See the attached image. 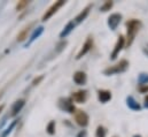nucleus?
<instances>
[{
  "instance_id": "nucleus-1",
  "label": "nucleus",
  "mask_w": 148,
  "mask_h": 137,
  "mask_svg": "<svg viewBox=\"0 0 148 137\" xmlns=\"http://www.w3.org/2000/svg\"><path fill=\"white\" fill-rule=\"evenodd\" d=\"M140 26H141V23L138 20H130V21L126 22V28H127L126 44H127V46H130L133 43V40L136 38V35L138 34V31H139Z\"/></svg>"
},
{
  "instance_id": "nucleus-2",
  "label": "nucleus",
  "mask_w": 148,
  "mask_h": 137,
  "mask_svg": "<svg viewBox=\"0 0 148 137\" xmlns=\"http://www.w3.org/2000/svg\"><path fill=\"white\" fill-rule=\"evenodd\" d=\"M64 3H66V1H63V0L55 1V2L48 8V10H46V13L44 14V16H42L41 20H42V21H47L48 19H51V17H52V16H53V15H54V14H55V13H56V12L64 5Z\"/></svg>"
},
{
  "instance_id": "nucleus-3",
  "label": "nucleus",
  "mask_w": 148,
  "mask_h": 137,
  "mask_svg": "<svg viewBox=\"0 0 148 137\" xmlns=\"http://www.w3.org/2000/svg\"><path fill=\"white\" fill-rule=\"evenodd\" d=\"M127 67H129V62L126 60H122V61H119V64L106 69L105 74L106 75H111V74H115V73H122V71H125L127 69Z\"/></svg>"
},
{
  "instance_id": "nucleus-4",
  "label": "nucleus",
  "mask_w": 148,
  "mask_h": 137,
  "mask_svg": "<svg viewBox=\"0 0 148 137\" xmlns=\"http://www.w3.org/2000/svg\"><path fill=\"white\" fill-rule=\"evenodd\" d=\"M75 120H76L77 125H79L80 127H86L88 125V115L83 111H77L76 112Z\"/></svg>"
},
{
  "instance_id": "nucleus-5",
  "label": "nucleus",
  "mask_w": 148,
  "mask_h": 137,
  "mask_svg": "<svg viewBox=\"0 0 148 137\" xmlns=\"http://www.w3.org/2000/svg\"><path fill=\"white\" fill-rule=\"evenodd\" d=\"M124 44H125V38H124L123 36H119V37H118V40H117V43H116V45H115V48H114V51H112V53H111V55H110L111 60H115V59L117 58V55L119 54V52H121L122 48L124 47Z\"/></svg>"
},
{
  "instance_id": "nucleus-6",
  "label": "nucleus",
  "mask_w": 148,
  "mask_h": 137,
  "mask_svg": "<svg viewBox=\"0 0 148 137\" xmlns=\"http://www.w3.org/2000/svg\"><path fill=\"white\" fill-rule=\"evenodd\" d=\"M92 46H93V39L91 38V37H88L87 38V40L85 42V44L83 45V47H82V50L79 51V53L77 54V57H76V59H80V58H83L91 48H92Z\"/></svg>"
},
{
  "instance_id": "nucleus-7",
  "label": "nucleus",
  "mask_w": 148,
  "mask_h": 137,
  "mask_svg": "<svg viewBox=\"0 0 148 137\" xmlns=\"http://www.w3.org/2000/svg\"><path fill=\"white\" fill-rule=\"evenodd\" d=\"M121 19H122V15L117 14V13L111 14L110 16L108 17V26H109V28H110L111 30H116L117 26L121 22Z\"/></svg>"
},
{
  "instance_id": "nucleus-8",
  "label": "nucleus",
  "mask_w": 148,
  "mask_h": 137,
  "mask_svg": "<svg viewBox=\"0 0 148 137\" xmlns=\"http://www.w3.org/2000/svg\"><path fill=\"white\" fill-rule=\"evenodd\" d=\"M24 105H25V100L24 99H18L17 102H15L14 105H13V107H12V113H10V116H16L21 111H22V108L24 107Z\"/></svg>"
},
{
  "instance_id": "nucleus-9",
  "label": "nucleus",
  "mask_w": 148,
  "mask_h": 137,
  "mask_svg": "<svg viewBox=\"0 0 148 137\" xmlns=\"http://www.w3.org/2000/svg\"><path fill=\"white\" fill-rule=\"evenodd\" d=\"M44 33V27H38V28H36L35 29V31L32 33V35H31V37H30V39H29V42H28V44H27V47L29 46V45H31L36 39H37L38 37H40V35Z\"/></svg>"
},
{
  "instance_id": "nucleus-10",
  "label": "nucleus",
  "mask_w": 148,
  "mask_h": 137,
  "mask_svg": "<svg viewBox=\"0 0 148 137\" xmlns=\"http://www.w3.org/2000/svg\"><path fill=\"white\" fill-rule=\"evenodd\" d=\"M86 98H87V92L86 91H78V92L74 93V96H73V99L76 103L79 104L84 103L86 100Z\"/></svg>"
},
{
  "instance_id": "nucleus-11",
  "label": "nucleus",
  "mask_w": 148,
  "mask_h": 137,
  "mask_svg": "<svg viewBox=\"0 0 148 137\" xmlns=\"http://www.w3.org/2000/svg\"><path fill=\"white\" fill-rule=\"evenodd\" d=\"M74 81L76 84L83 85V84L86 82V75H85V73H83V71H77L74 75Z\"/></svg>"
},
{
  "instance_id": "nucleus-12",
  "label": "nucleus",
  "mask_w": 148,
  "mask_h": 137,
  "mask_svg": "<svg viewBox=\"0 0 148 137\" xmlns=\"http://www.w3.org/2000/svg\"><path fill=\"white\" fill-rule=\"evenodd\" d=\"M90 9H91V6H87L83 12H80L77 16H76V19H75V24H77V23H80L82 21H84L85 19H86V16L88 15V13H90Z\"/></svg>"
},
{
  "instance_id": "nucleus-13",
  "label": "nucleus",
  "mask_w": 148,
  "mask_h": 137,
  "mask_svg": "<svg viewBox=\"0 0 148 137\" xmlns=\"http://www.w3.org/2000/svg\"><path fill=\"white\" fill-rule=\"evenodd\" d=\"M75 26H76V24H75L74 21H70V22H69V23H68V24L64 27V29L61 31V34H60V37H61V38H64V37H67L68 35H69L70 33H71V31H73V30H74Z\"/></svg>"
},
{
  "instance_id": "nucleus-14",
  "label": "nucleus",
  "mask_w": 148,
  "mask_h": 137,
  "mask_svg": "<svg viewBox=\"0 0 148 137\" xmlns=\"http://www.w3.org/2000/svg\"><path fill=\"white\" fill-rule=\"evenodd\" d=\"M110 99H111V93L109 91H106V90H100L99 91V100L101 103H107Z\"/></svg>"
},
{
  "instance_id": "nucleus-15",
  "label": "nucleus",
  "mask_w": 148,
  "mask_h": 137,
  "mask_svg": "<svg viewBox=\"0 0 148 137\" xmlns=\"http://www.w3.org/2000/svg\"><path fill=\"white\" fill-rule=\"evenodd\" d=\"M31 26H32V23H31L30 26H28L27 28H24V29L18 34V36H17V40H18V42H23L24 39H27V38H28V34H29V31H30Z\"/></svg>"
},
{
  "instance_id": "nucleus-16",
  "label": "nucleus",
  "mask_w": 148,
  "mask_h": 137,
  "mask_svg": "<svg viewBox=\"0 0 148 137\" xmlns=\"http://www.w3.org/2000/svg\"><path fill=\"white\" fill-rule=\"evenodd\" d=\"M127 106H129L131 109H134V111H139V109H140V105L137 103L132 97H129V98H127Z\"/></svg>"
},
{
  "instance_id": "nucleus-17",
  "label": "nucleus",
  "mask_w": 148,
  "mask_h": 137,
  "mask_svg": "<svg viewBox=\"0 0 148 137\" xmlns=\"http://www.w3.org/2000/svg\"><path fill=\"white\" fill-rule=\"evenodd\" d=\"M61 108L64 109V111H67V112H69V113H73L75 111V106L69 100H64V104L61 105Z\"/></svg>"
},
{
  "instance_id": "nucleus-18",
  "label": "nucleus",
  "mask_w": 148,
  "mask_h": 137,
  "mask_svg": "<svg viewBox=\"0 0 148 137\" xmlns=\"http://www.w3.org/2000/svg\"><path fill=\"white\" fill-rule=\"evenodd\" d=\"M16 123H17V120H14V121H13V122L9 125V127H8V128H7V129H6V130H5V131L1 134V137H7V136H8V135H9V134L13 131V129L15 128Z\"/></svg>"
},
{
  "instance_id": "nucleus-19",
  "label": "nucleus",
  "mask_w": 148,
  "mask_h": 137,
  "mask_svg": "<svg viewBox=\"0 0 148 137\" xmlns=\"http://www.w3.org/2000/svg\"><path fill=\"white\" fill-rule=\"evenodd\" d=\"M46 130H47V133H48L49 135H53V134L55 133V122H54V121H51V122L48 123Z\"/></svg>"
},
{
  "instance_id": "nucleus-20",
  "label": "nucleus",
  "mask_w": 148,
  "mask_h": 137,
  "mask_svg": "<svg viewBox=\"0 0 148 137\" xmlns=\"http://www.w3.org/2000/svg\"><path fill=\"white\" fill-rule=\"evenodd\" d=\"M111 7H112V2H111V1H106V2H105V5H102L100 9H101L102 12H107V10H109V9H110Z\"/></svg>"
},
{
  "instance_id": "nucleus-21",
  "label": "nucleus",
  "mask_w": 148,
  "mask_h": 137,
  "mask_svg": "<svg viewBox=\"0 0 148 137\" xmlns=\"http://www.w3.org/2000/svg\"><path fill=\"white\" fill-rule=\"evenodd\" d=\"M97 137H106V130L103 127H98L97 129Z\"/></svg>"
},
{
  "instance_id": "nucleus-22",
  "label": "nucleus",
  "mask_w": 148,
  "mask_h": 137,
  "mask_svg": "<svg viewBox=\"0 0 148 137\" xmlns=\"http://www.w3.org/2000/svg\"><path fill=\"white\" fill-rule=\"evenodd\" d=\"M147 82H148V75L141 74V75L139 76V83H140V84H146Z\"/></svg>"
},
{
  "instance_id": "nucleus-23",
  "label": "nucleus",
  "mask_w": 148,
  "mask_h": 137,
  "mask_svg": "<svg viewBox=\"0 0 148 137\" xmlns=\"http://www.w3.org/2000/svg\"><path fill=\"white\" fill-rule=\"evenodd\" d=\"M28 3H29V1H20L17 3V6H16V9L17 10H22L25 6H28Z\"/></svg>"
},
{
  "instance_id": "nucleus-24",
  "label": "nucleus",
  "mask_w": 148,
  "mask_h": 137,
  "mask_svg": "<svg viewBox=\"0 0 148 137\" xmlns=\"http://www.w3.org/2000/svg\"><path fill=\"white\" fill-rule=\"evenodd\" d=\"M42 78H44L42 76H39L38 78H36V80H34V82H32V85H37L38 83H39V82H40V81H41Z\"/></svg>"
},
{
  "instance_id": "nucleus-25",
  "label": "nucleus",
  "mask_w": 148,
  "mask_h": 137,
  "mask_svg": "<svg viewBox=\"0 0 148 137\" xmlns=\"http://www.w3.org/2000/svg\"><path fill=\"white\" fill-rule=\"evenodd\" d=\"M85 136H86V131H85V130H83V131H80V133H79V135H78L77 137H85Z\"/></svg>"
},
{
  "instance_id": "nucleus-26",
  "label": "nucleus",
  "mask_w": 148,
  "mask_h": 137,
  "mask_svg": "<svg viewBox=\"0 0 148 137\" xmlns=\"http://www.w3.org/2000/svg\"><path fill=\"white\" fill-rule=\"evenodd\" d=\"M145 106H146V107H148V96L145 98Z\"/></svg>"
},
{
  "instance_id": "nucleus-27",
  "label": "nucleus",
  "mask_w": 148,
  "mask_h": 137,
  "mask_svg": "<svg viewBox=\"0 0 148 137\" xmlns=\"http://www.w3.org/2000/svg\"><path fill=\"white\" fill-rule=\"evenodd\" d=\"M2 109H3V105H1V106H0V113H1V111H2Z\"/></svg>"
},
{
  "instance_id": "nucleus-28",
  "label": "nucleus",
  "mask_w": 148,
  "mask_h": 137,
  "mask_svg": "<svg viewBox=\"0 0 148 137\" xmlns=\"http://www.w3.org/2000/svg\"><path fill=\"white\" fill-rule=\"evenodd\" d=\"M134 137H140V136H137V135H136V136H134Z\"/></svg>"
}]
</instances>
